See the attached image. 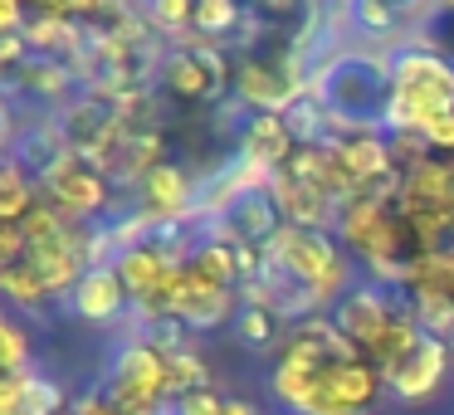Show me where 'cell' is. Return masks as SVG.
Returning <instances> with one entry per match:
<instances>
[{
	"label": "cell",
	"instance_id": "d4e9b609",
	"mask_svg": "<svg viewBox=\"0 0 454 415\" xmlns=\"http://www.w3.org/2000/svg\"><path fill=\"white\" fill-rule=\"evenodd\" d=\"M191 264H196V274H206L210 284H220V288H239V254H235V245H220V239H200L196 254H191Z\"/></svg>",
	"mask_w": 454,
	"mask_h": 415
},
{
	"label": "cell",
	"instance_id": "4dcf8cb0",
	"mask_svg": "<svg viewBox=\"0 0 454 415\" xmlns=\"http://www.w3.org/2000/svg\"><path fill=\"white\" fill-rule=\"evenodd\" d=\"M176 415H225V395L215 391V386H206V391H191L181 395L176 405H171Z\"/></svg>",
	"mask_w": 454,
	"mask_h": 415
},
{
	"label": "cell",
	"instance_id": "44dd1931",
	"mask_svg": "<svg viewBox=\"0 0 454 415\" xmlns=\"http://www.w3.org/2000/svg\"><path fill=\"white\" fill-rule=\"evenodd\" d=\"M40 200H44L40 181H35L20 161L5 157V167H0V225H25V215H30Z\"/></svg>",
	"mask_w": 454,
	"mask_h": 415
},
{
	"label": "cell",
	"instance_id": "6da1fadb",
	"mask_svg": "<svg viewBox=\"0 0 454 415\" xmlns=\"http://www.w3.org/2000/svg\"><path fill=\"white\" fill-rule=\"evenodd\" d=\"M313 93L333 113V142L352 137V132H386L395 93L391 59L366 50H337L317 64Z\"/></svg>",
	"mask_w": 454,
	"mask_h": 415
},
{
	"label": "cell",
	"instance_id": "3957f363",
	"mask_svg": "<svg viewBox=\"0 0 454 415\" xmlns=\"http://www.w3.org/2000/svg\"><path fill=\"white\" fill-rule=\"evenodd\" d=\"M391 118H386V132H425L434 118L454 113V64L440 59L434 50L415 44H395L391 54Z\"/></svg>",
	"mask_w": 454,
	"mask_h": 415
},
{
	"label": "cell",
	"instance_id": "603a6c76",
	"mask_svg": "<svg viewBox=\"0 0 454 415\" xmlns=\"http://www.w3.org/2000/svg\"><path fill=\"white\" fill-rule=\"evenodd\" d=\"M249 15L239 11L235 0H196V20H191V35H196L200 44H215L225 40V35L245 30Z\"/></svg>",
	"mask_w": 454,
	"mask_h": 415
},
{
	"label": "cell",
	"instance_id": "f546056e",
	"mask_svg": "<svg viewBox=\"0 0 454 415\" xmlns=\"http://www.w3.org/2000/svg\"><path fill=\"white\" fill-rule=\"evenodd\" d=\"M235 337L249 347V352H259V347H274V337H278V313H269V308H239Z\"/></svg>",
	"mask_w": 454,
	"mask_h": 415
},
{
	"label": "cell",
	"instance_id": "9a60e30c",
	"mask_svg": "<svg viewBox=\"0 0 454 415\" xmlns=\"http://www.w3.org/2000/svg\"><path fill=\"white\" fill-rule=\"evenodd\" d=\"M11 98H30V103H74V89H83L79 69L64 59H30L25 69H15L5 79Z\"/></svg>",
	"mask_w": 454,
	"mask_h": 415
},
{
	"label": "cell",
	"instance_id": "5bb4252c",
	"mask_svg": "<svg viewBox=\"0 0 454 415\" xmlns=\"http://www.w3.org/2000/svg\"><path fill=\"white\" fill-rule=\"evenodd\" d=\"M128 303H132V294H128V284L118 278L113 264L89 269V274L79 278V288L69 294V308L83 323H118V317L128 313Z\"/></svg>",
	"mask_w": 454,
	"mask_h": 415
},
{
	"label": "cell",
	"instance_id": "1f68e13d",
	"mask_svg": "<svg viewBox=\"0 0 454 415\" xmlns=\"http://www.w3.org/2000/svg\"><path fill=\"white\" fill-rule=\"evenodd\" d=\"M69 411H74V415H122L118 405H113L108 395H103V391H89V395H79V401H74Z\"/></svg>",
	"mask_w": 454,
	"mask_h": 415
},
{
	"label": "cell",
	"instance_id": "7a4b0ae2",
	"mask_svg": "<svg viewBox=\"0 0 454 415\" xmlns=\"http://www.w3.org/2000/svg\"><path fill=\"white\" fill-rule=\"evenodd\" d=\"M337 235H342V249H352L366 264L376 288H401L405 269L415 259V239L405 230V215L395 200H376V196H356L342 206L337 215Z\"/></svg>",
	"mask_w": 454,
	"mask_h": 415
},
{
	"label": "cell",
	"instance_id": "836d02e7",
	"mask_svg": "<svg viewBox=\"0 0 454 415\" xmlns=\"http://www.w3.org/2000/svg\"><path fill=\"white\" fill-rule=\"evenodd\" d=\"M450 347H454V333H450Z\"/></svg>",
	"mask_w": 454,
	"mask_h": 415
},
{
	"label": "cell",
	"instance_id": "ffe728a7",
	"mask_svg": "<svg viewBox=\"0 0 454 415\" xmlns=\"http://www.w3.org/2000/svg\"><path fill=\"white\" fill-rule=\"evenodd\" d=\"M113 269H118V278L128 284L132 303L142 308L147 298L161 294V284H167V274L176 264L167 259V249H161V245H132V249H122V254H113Z\"/></svg>",
	"mask_w": 454,
	"mask_h": 415
},
{
	"label": "cell",
	"instance_id": "8992f818",
	"mask_svg": "<svg viewBox=\"0 0 454 415\" xmlns=\"http://www.w3.org/2000/svg\"><path fill=\"white\" fill-rule=\"evenodd\" d=\"M235 83V64L225 59L220 44H181L161 59V89L176 103H215Z\"/></svg>",
	"mask_w": 454,
	"mask_h": 415
},
{
	"label": "cell",
	"instance_id": "d6986e66",
	"mask_svg": "<svg viewBox=\"0 0 454 415\" xmlns=\"http://www.w3.org/2000/svg\"><path fill=\"white\" fill-rule=\"evenodd\" d=\"M395 206L420 210H454V157H425L401 176V200Z\"/></svg>",
	"mask_w": 454,
	"mask_h": 415
},
{
	"label": "cell",
	"instance_id": "4fadbf2b",
	"mask_svg": "<svg viewBox=\"0 0 454 415\" xmlns=\"http://www.w3.org/2000/svg\"><path fill=\"white\" fill-rule=\"evenodd\" d=\"M200 206V186L191 181V171L181 161H161L147 181H142V206L157 225H171V220H191Z\"/></svg>",
	"mask_w": 454,
	"mask_h": 415
},
{
	"label": "cell",
	"instance_id": "4316f807",
	"mask_svg": "<svg viewBox=\"0 0 454 415\" xmlns=\"http://www.w3.org/2000/svg\"><path fill=\"white\" fill-rule=\"evenodd\" d=\"M0 366H5V376H25V372H30V333L20 327V317H15V313L0 317Z\"/></svg>",
	"mask_w": 454,
	"mask_h": 415
},
{
	"label": "cell",
	"instance_id": "5b68a950",
	"mask_svg": "<svg viewBox=\"0 0 454 415\" xmlns=\"http://www.w3.org/2000/svg\"><path fill=\"white\" fill-rule=\"evenodd\" d=\"M40 196L50 200L59 215H69L74 225H98L103 215H113L118 196H113V181L103 176L98 161L89 157H59V167L40 181Z\"/></svg>",
	"mask_w": 454,
	"mask_h": 415
},
{
	"label": "cell",
	"instance_id": "7402d4cb",
	"mask_svg": "<svg viewBox=\"0 0 454 415\" xmlns=\"http://www.w3.org/2000/svg\"><path fill=\"white\" fill-rule=\"evenodd\" d=\"M401 294H405V298L440 294V298H450V303H454V249H444V254H420V259H411Z\"/></svg>",
	"mask_w": 454,
	"mask_h": 415
},
{
	"label": "cell",
	"instance_id": "cb8c5ba5",
	"mask_svg": "<svg viewBox=\"0 0 454 415\" xmlns=\"http://www.w3.org/2000/svg\"><path fill=\"white\" fill-rule=\"evenodd\" d=\"M0 294H5V303H11V313H35V308L50 303V288H44V278L35 274L30 264H11L0 269Z\"/></svg>",
	"mask_w": 454,
	"mask_h": 415
},
{
	"label": "cell",
	"instance_id": "e575fe53",
	"mask_svg": "<svg viewBox=\"0 0 454 415\" xmlns=\"http://www.w3.org/2000/svg\"><path fill=\"white\" fill-rule=\"evenodd\" d=\"M64 415H74V411H64Z\"/></svg>",
	"mask_w": 454,
	"mask_h": 415
},
{
	"label": "cell",
	"instance_id": "7c38bea8",
	"mask_svg": "<svg viewBox=\"0 0 454 415\" xmlns=\"http://www.w3.org/2000/svg\"><path fill=\"white\" fill-rule=\"evenodd\" d=\"M294 152H298V142H294V132H288L284 113H254V118L245 122V132L235 137V157L245 161V167L264 171L269 181L288 167Z\"/></svg>",
	"mask_w": 454,
	"mask_h": 415
},
{
	"label": "cell",
	"instance_id": "d6a6232c",
	"mask_svg": "<svg viewBox=\"0 0 454 415\" xmlns=\"http://www.w3.org/2000/svg\"><path fill=\"white\" fill-rule=\"evenodd\" d=\"M225 415H254V405L239 401V395H225Z\"/></svg>",
	"mask_w": 454,
	"mask_h": 415
},
{
	"label": "cell",
	"instance_id": "9c48e42d",
	"mask_svg": "<svg viewBox=\"0 0 454 415\" xmlns=\"http://www.w3.org/2000/svg\"><path fill=\"white\" fill-rule=\"evenodd\" d=\"M303 83L284 69V54L278 59H259V54H239L235 64V98L249 113H288L303 98Z\"/></svg>",
	"mask_w": 454,
	"mask_h": 415
},
{
	"label": "cell",
	"instance_id": "ac0fdd59",
	"mask_svg": "<svg viewBox=\"0 0 454 415\" xmlns=\"http://www.w3.org/2000/svg\"><path fill=\"white\" fill-rule=\"evenodd\" d=\"M64 386L44 372L0 376V415H64Z\"/></svg>",
	"mask_w": 454,
	"mask_h": 415
},
{
	"label": "cell",
	"instance_id": "8fae6325",
	"mask_svg": "<svg viewBox=\"0 0 454 415\" xmlns=\"http://www.w3.org/2000/svg\"><path fill=\"white\" fill-rule=\"evenodd\" d=\"M450 362H454V347L444 342V337H425V342L386 376V391H391L395 401H405V405L430 401V395L444 386V376H450Z\"/></svg>",
	"mask_w": 454,
	"mask_h": 415
},
{
	"label": "cell",
	"instance_id": "e0dca14e",
	"mask_svg": "<svg viewBox=\"0 0 454 415\" xmlns=\"http://www.w3.org/2000/svg\"><path fill=\"white\" fill-rule=\"evenodd\" d=\"M269 191H274V206H278V215H284V225H298V230H337L342 206H337V200H327L323 191L298 186V181H288V176H274V181H269Z\"/></svg>",
	"mask_w": 454,
	"mask_h": 415
},
{
	"label": "cell",
	"instance_id": "30bf717a",
	"mask_svg": "<svg viewBox=\"0 0 454 415\" xmlns=\"http://www.w3.org/2000/svg\"><path fill=\"white\" fill-rule=\"evenodd\" d=\"M391 317H395V294H386V288H376V284L352 288V294L333 308V323L342 327V337L366 356V362L376 356V347H381Z\"/></svg>",
	"mask_w": 454,
	"mask_h": 415
},
{
	"label": "cell",
	"instance_id": "484cf974",
	"mask_svg": "<svg viewBox=\"0 0 454 415\" xmlns=\"http://www.w3.org/2000/svg\"><path fill=\"white\" fill-rule=\"evenodd\" d=\"M415 40L454 64V5H430V11H420V35H415Z\"/></svg>",
	"mask_w": 454,
	"mask_h": 415
},
{
	"label": "cell",
	"instance_id": "2e32d148",
	"mask_svg": "<svg viewBox=\"0 0 454 415\" xmlns=\"http://www.w3.org/2000/svg\"><path fill=\"white\" fill-rule=\"evenodd\" d=\"M337 157H342V167L352 171L356 191H372L381 186V181H395L401 171H395L391 161V142H386V132H352V137L333 142Z\"/></svg>",
	"mask_w": 454,
	"mask_h": 415
},
{
	"label": "cell",
	"instance_id": "52a82bcc",
	"mask_svg": "<svg viewBox=\"0 0 454 415\" xmlns=\"http://www.w3.org/2000/svg\"><path fill=\"white\" fill-rule=\"evenodd\" d=\"M284 230V215L274 206V191L259 186V191H245L239 200H230L220 215L200 220V239H220V245H254V249H269L274 235Z\"/></svg>",
	"mask_w": 454,
	"mask_h": 415
},
{
	"label": "cell",
	"instance_id": "f1b7e54d",
	"mask_svg": "<svg viewBox=\"0 0 454 415\" xmlns=\"http://www.w3.org/2000/svg\"><path fill=\"white\" fill-rule=\"evenodd\" d=\"M395 25H401V11H395V5H381V0H356L352 5V30L362 35V40H381Z\"/></svg>",
	"mask_w": 454,
	"mask_h": 415
},
{
	"label": "cell",
	"instance_id": "83f0119b",
	"mask_svg": "<svg viewBox=\"0 0 454 415\" xmlns=\"http://www.w3.org/2000/svg\"><path fill=\"white\" fill-rule=\"evenodd\" d=\"M167 366H171V391H176V401H181V395H191V391H206V386H210L206 356L191 352V347H186V352H171Z\"/></svg>",
	"mask_w": 454,
	"mask_h": 415
},
{
	"label": "cell",
	"instance_id": "277c9868",
	"mask_svg": "<svg viewBox=\"0 0 454 415\" xmlns=\"http://www.w3.org/2000/svg\"><path fill=\"white\" fill-rule=\"evenodd\" d=\"M269 264H274L269 274H284V278H294V284L313 288L323 313L352 294V269H347V254L333 239V230L284 225L274 235V245H269Z\"/></svg>",
	"mask_w": 454,
	"mask_h": 415
},
{
	"label": "cell",
	"instance_id": "ba28073f",
	"mask_svg": "<svg viewBox=\"0 0 454 415\" xmlns=\"http://www.w3.org/2000/svg\"><path fill=\"white\" fill-rule=\"evenodd\" d=\"M59 132H64V142H69L74 157L103 161L113 147H118L122 132H128V122H122V113L113 108L108 98H98V93H79V98L59 113Z\"/></svg>",
	"mask_w": 454,
	"mask_h": 415
}]
</instances>
